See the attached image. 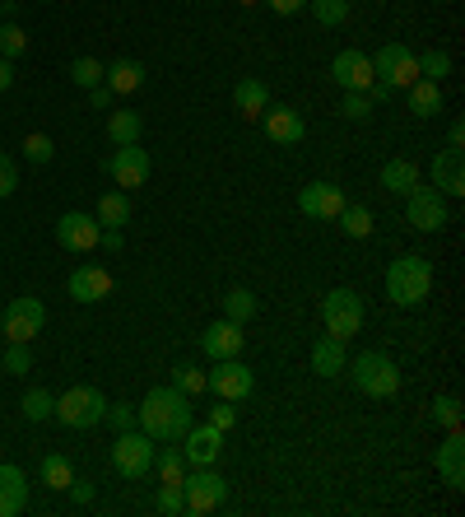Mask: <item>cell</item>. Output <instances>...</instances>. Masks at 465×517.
<instances>
[{
    "mask_svg": "<svg viewBox=\"0 0 465 517\" xmlns=\"http://www.w3.org/2000/svg\"><path fill=\"white\" fill-rule=\"evenodd\" d=\"M191 424H196L191 396L177 392L173 382H168V387H154V392L135 406V429H145L154 443H182V434Z\"/></svg>",
    "mask_w": 465,
    "mask_h": 517,
    "instance_id": "obj_1",
    "label": "cell"
},
{
    "mask_svg": "<svg viewBox=\"0 0 465 517\" xmlns=\"http://www.w3.org/2000/svg\"><path fill=\"white\" fill-rule=\"evenodd\" d=\"M433 294V261L419 252H405L386 266V299L396 308H419Z\"/></svg>",
    "mask_w": 465,
    "mask_h": 517,
    "instance_id": "obj_2",
    "label": "cell"
},
{
    "mask_svg": "<svg viewBox=\"0 0 465 517\" xmlns=\"http://www.w3.org/2000/svg\"><path fill=\"white\" fill-rule=\"evenodd\" d=\"M349 368V382L359 387L363 396H377V401H386V396H396L400 392V368H396V359L391 354H382V350H363L354 364H345Z\"/></svg>",
    "mask_w": 465,
    "mask_h": 517,
    "instance_id": "obj_3",
    "label": "cell"
},
{
    "mask_svg": "<svg viewBox=\"0 0 465 517\" xmlns=\"http://www.w3.org/2000/svg\"><path fill=\"white\" fill-rule=\"evenodd\" d=\"M52 415L66 424V429H93V424H103L107 401L98 387H66V392L56 396Z\"/></svg>",
    "mask_w": 465,
    "mask_h": 517,
    "instance_id": "obj_4",
    "label": "cell"
},
{
    "mask_svg": "<svg viewBox=\"0 0 465 517\" xmlns=\"http://www.w3.org/2000/svg\"><path fill=\"white\" fill-rule=\"evenodd\" d=\"M154 438L145 434V429H126V434H117V443H112V466H117V476L126 480H145L149 471H154Z\"/></svg>",
    "mask_w": 465,
    "mask_h": 517,
    "instance_id": "obj_5",
    "label": "cell"
},
{
    "mask_svg": "<svg viewBox=\"0 0 465 517\" xmlns=\"http://www.w3.org/2000/svg\"><path fill=\"white\" fill-rule=\"evenodd\" d=\"M182 494H186V513H214V508H224L228 499V480L214 471V466H196V471H186L182 476Z\"/></svg>",
    "mask_w": 465,
    "mask_h": 517,
    "instance_id": "obj_6",
    "label": "cell"
},
{
    "mask_svg": "<svg viewBox=\"0 0 465 517\" xmlns=\"http://www.w3.org/2000/svg\"><path fill=\"white\" fill-rule=\"evenodd\" d=\"M321 322H326V331H331L335 341L359 336L363 331V299L354 289H331V294L321 299Z\"/></svg>",
    "mask_w": 465,
    "mask_h": 517,
    "instance_id": "obj_7",
    "label": "cell"
},
{
    "mask_svg": "<svg viewBox=\"0 0 465 517\" xmlns=\"http://www.w3.org/2000/svg\"><path fill=\"white\" fill-rule=\"evenodd\" d=\"M405 219H410L419 233H438L447 229V219H452V210H447V196H442L438 187H410L405 191Z\"/></svg>",
    "mask_w": 465,
    "mask_h": 517,
    "instance_id": "obj_8",
    "label": "cell"
},
{
    "mask_svg": "<svg viewBox=\"0 0 465 517\" xmlns=\"http://www.w3.org/2000/svg\"><path fill=\"white\" fill-rule=\"evenodd\" d=\"M372 75L382 84H391V89H410L419 80V52L405 47V42H386L382 52L372 56Z\"/></svg>",
    "mask_w": 465,
    "mask_h": 517,
    "instance_id": "obj_9",
    "label": "cell"
},
{
    "mask_svg": "<svg viewBox=\"0 0 465 517\" xmlns=\"http://www.w3.org/2000/svg\"><path fill=\"white\" fill-rule=\"evenodd\" d=\"M256 387V373L242 364L238 354L233 359H214V373H205V392L224 396V401H242V396H252Z\"/></svg>",
    "mask_w": 465,
    "mask_h": 517,
    "instance_id": "obj_10",
    "label": "cell"
},
{
    "mask_svg": "<svg viewBox=\"0 0 465 517\" xmlns=\"http://www.w3.org/2000/svg\"><path fill=\"white\" fill-rule=\"evenodd\" d=\"M42 327H47V308H42V299H33V294L14 299L10 308H5V317H0V331H5V341H19V345H28Z\"/></svg>",
    "mask_w": 465,
    "mask_h": 517,
    "instance_id": "obj_11",
    "label": "cell"
},
{
    "mask_svg": "<svg viewBox=\"0 0 465 517\" xmlns=\"http://www.w3.org/2000/svg\"><path fill=\"white\" fill-rule=\"evenodd\" d=\"M103 168H107V177H112L121 191L145 187L149 173H154V164H149V150H140V140H135V145H117V150H112V159H107Z\"/></svg>",
    "mask_w": 465,
    "mask_h": 517,
    "instance_id": "obj_12",
    "label": "cell"
},
{
    "mask_svg": "<svg viewBox=\"0 0 465 517\" xmlns=\"http://www.w3.org/2000/svg\"><path fill=\"white\" fill-rule=\"evenodd\" d=\"M219 452H224V429H214L210 420L205 424H191L182 434V457L186 466H214L219 462Z\"/></svg>",
    "mask_w": 465,
    "mask_h": 517,
    "instance_id": "obj_13",
    "label": "cell"
},
{
    "mask_svg": "<svg viewBox=\"0 0 465 517\" xmlns=\"http://www.w3.org/2000/svg\"><path fill=\"white\" fill-rule=\"evenodd\" d=\"M345 205H349V196H345V187H335V182H307V187L298 191V210H303L307 219H335Z\"/></svg>",
    "mask_w": 465,
    "mask_h": 517,
    "instance_id": "obj_14",
    "label": "cell"
},
{
    "mask_svg": "<svg viewBox=\"0 0 465 517\" xmlns=\"http://www.w3.org/2000/svg\"><path fill=\"white\" fill-rule=\"evenodd\" d=\"M98 233H103V224L93 215H84V210H70V215L56 219V243L66 247V252H93Z\"/></svg>",
    "mask_w": 465,
    "mask_h": 517,
    "instance_id": "obj_15",
    "label": "cell"
},
{
    "mask_svg": "<svg viewBox=\"0 0 465 517\" xmlns=\"http://www.w3.org/2000/svg\"><path fill=\"white\" fill-rule=\"evenodd\" d=\"M331 80L345 89V94H368V84L377 80L372 75V56L354 52V47H345V52L331 61Z\"/></svg>",
    "mask_w": 465,
    "mask_h": 517,
    "instance_id": "obj_16",
    "label": "cell"
},
{
    "mask_svg": "<svg viewBox=\"0 0 465 517\" xmlns=\"http://www.w3.org/2000/svg\"><path fill=\"white\" fill-rule=\"evenodd\" d=\"M261 122H266V136L275 140V145H298V140L307 136L303 112L289 108V103H270V108L261 112Z\"/></svg>",
    "mask_w": 465,
    "mask_h": 517,
    "instance_id": "obj_17",
    "label": "cell"
},
{
    "mask_svg": "<svg viewBox=\"0 0 465 517\" xmlns=\"http://www.w3.org/2000/svg\"><path fill=\"white\" fill-rule=\"evenodd\" d=\"M438 476L447 490H465V434L447 429V438L438 443Z\"/></svg>",
    "mask_w": 465,
    "mask_h": 517,
    "instance_id": "obj_18",
    "label": "cell"
},
{
    "mask_svg": "<svg viewBox=\"0 0 465 517\" xmlns=\"http://www.w3.org/2000/svg\"><path fill=\"white\" fill-rule=\"evenodd\" d=\"M242 345H247V336H242V322H228V317L210 322V327H205V336H200V350L210 354V359H233V354H242Z\"/></svg>",
    "mask_w": 465,
    "mask_h": 517,
    "instance_id": "obj_19",
    "label": "cell"
},
{
    "mask_svg": "<svg viewBox=\"0 0 465 517\" xmlns=\"http://www.w3.org/2000/svg\"><path fill=\"white\" fill-rule=\"evenodd\" d=\"M66 289H70V299L75 303H98V299L112 294V275H107L103 266H75L70 280H66Z\"/></svg>",
    "mask_w": 465,
    "mask_h": 517,
    "instance_id": "obj_20",
    "label": "cell"
},
{
    "mask_svg": "<svg viewBox=\"0 0 465 517\" xmlns=\"http://www.w3.org/2000/svg\"><path fill=\"white\" fill-rule=\"evenodd\" d=\"M428 173H433V187H438L442 196H461L465 191V154L461 150H438Z\"/></svg>",
    "mask_w": 465,
    "mask_h": 517,
    "instance_id": "obj_21",
    "label": "cell"
},
{
    "mask_svg": "<svg viewBox=\"0 0 465 517\" xmlns=\"http://www.w3.org/2000/svg\"><path fill=\"white\" fill-rule=\"evenodd\" d=\"M28 508V476L19 466H0V517H19Z\"/></svg>",
    "mask_w": 465,
    "mask_h": 517,
    "instance_id": "obj_22",
    "label": "cell"
},
{
    "mask_svg": "<svg viewBox=\"0 0 465 517\" xmlns=\"http://www.w3.org/2000/svg\"><path fill=\"white\" fill-rule=\"evenodd\" d=\"M349 364V354H345V341H335V336H321L317 345H312V373L317 378H340Z\"/></svg>",
    "mask_w": 465,
    "mask_h": 517,
    "instance_id": "obj_23",
    "label": "cell"
},
{
    "mask_svg": "<svg viewBox=\"0 0 465 517\" xmlns=\"http://www.w3.org/2000/svg\"><path fill=\"white\" fill-rule=\"evenodd\" d=\"M233 108H238V117H247V122H261V112L270 108V89L261 80H238V89H233Z\"/></svg>",
    "mask_w": 465,
    "mask_h": 517,
    "instance_id": "obj_24",
    "label": "cell"
},
{
    "mask_svg": "<svg viewBox=\"0 0 465 517\" xmlns=\"http://www.w3.org/2000/svg\"><path fill=\"white\" fill-rule=\"evenodd\" d=\"M103 84L112 94H135V89L145 84V66L131 61V56H121V61H112V66L103 70Z\"/></svg>",
    "mask_w": 465,
    "mask_h": 517,
    "instance_id": "obj_25",
    "label": "cell"
},
{
    "mask_svg": "<svg viewBox=\"0 0 465 517\" xmlns=\"http://www.w3.org/2000/svg\"><path fill=\"white\" fill-rule=\"evenodd\" d=\"M131 196L126 191H107V196H98V210H93V219L103 224V229H126L131 224Z\"/></svg>",
    "mask_w": 465,
    "mask_h": 517,
    "instance_id": "obj_26",
    "label": "cell"
},
{
    "mask_svg": "<svg viewBox=\"0 0 465 517\" xmlns=\"http://www.w3.org/2000/svg\"><path fill=\"white\" fill-rule=\"evenodd\" d=\"M140 131H145L140 112L112 108V117H107V140H112V145H135V140H140Z\"/></svg>",
    "mask_w": 465,
    "mask_h": 517,
    "instance_id": "obj_27",
    "label": "cell"
},
{
    "mask_svg": "<svg viewBox=\"0 0 465 517\" xmlns=\"http://www.w3.org/2000/svg\"><path fill=\"white\" fill-rule=\"evenodd\" d=\"M410 112H414V117H438V112H442V84L414 80L410 84Z\"/></svg>",
    "mask_w": 465,
    "mask_h": 517,
    "instance_id": "obj_28",
    "label": "cell"
},
{
    "mask_svg": "<svg viewBox=\"0 0 465 517\" xmlns=\"http://www.w3.org/2000/svg\"><path fill=\"white\" fill-rule=\"evenodd\" d=\"M382 187L405 196L410 187H419V164H414V159H391V164L382 168Z\"/></svg>",
    "mask_w": 465,
    "mask_h": 517,
    "instance_id": "obj_29",
    "label": "cell"
},
{
    "mask_svg": "<svg viewBox=\"0 0 465 517\" xmlns=\"http://www.w3.org/2000/svg\"><path fill=\"white\" fill-rule=\"evenodd\" d=\"M38 471H42V485H47V490H56V494H66L70 480H75V466H70L61 452H47Z\"/></svg>",
    "mask_w": 465,
    "mask_h": 517,
    "instance_id": "obj_30",
    "label": "cell"
},
{
    "mask_svg": "<svg viewBox=\"0 0 465 517\" xmlns=\"http://www.w3.org/2000/svg\"><path fill=\"white\" fill-rule=\"evenodd\" d=\"M224 317L247 327V322L256 317V294H252V289H228V294H224Z\"/></svg>",
    "mask_w": 465,
    "mask_h": 517,
    "instance_id": "obj_31",
    "label": "cell"
},
{
    "mask_svg": "<svg viewBox=\"0 0 465 517\" xmlns=\"http://www.w3.org/2000/svg\"><path fill=\"white\" fill-rule=\"evenodd\" d=\"M447 75H452V56L442 52V47H428V52H419V80L442 84Z\"/></svg>",
    "mask_w": 465,
    "mask_h": 517,
    "instance_id": "obj_32",
    "label": "cell"
},
{
    "mask_svg": "<svg viewBox=\"0 0 465 517\" xmlns=\"http://www.w3.org/2000/svg\"><path fill=\"white\" fill-rule=\"evenodd\" d=\"M335 224H340L349 238H368L372 233V210L368 205H345V210L335 215Z\"/></svg>",
    "mask_w": 465,
    "mask_h": 517,
    "instance_id": "obj_33",
    "label": "cell"
},
{
    "mask_svg": "<svg viewBox=\"0 0 465 517\" xmlns=\"http://www.w3.org/2000/svg\"><path fill=\"white\" fill-rule=\"evenodd\" d=\"M307 10L321 28H340L349 19V0H307Z\"/></svg>",
    "mask_w": 465,
    "mask_h": 517,
    "instance_id": "obj_34",
    "label": "cell"
},
{
    "mask_svg": "<svg viewBox=\"0 0 465 517\" xmlns=\"http://www.w3.org/2000/svg\"><path fill=\"white\" fill-rule=\"evenodd\" d=\"M154 471H159V480H177V485H182V476H186L182 448H159L154 452Z\"/></svg>",
    "mask_w": 465,
    "mask_h": 517,
    "instance_id": "obj_35",
    "label": "cell"
},
{
    "mask_svg": "<svg viewBox=\"0 0 465 517\" xmlns=\"http://www.w3.org/2000/svg\"><path fill=\"white\" fill-rule=\"evenodd\" d=\"M103 61H93V56H80V61H70V80L80 84V89H98V84H103Z\"/></svg>",
    "mask_w": 465,
    "mask_h": 517,
    "instance_id": "obj_36",
    "label": "cell"
},
{
    "mask_svg": "<svg viewBox=\"0 0 465 517\" xmlns=\"http://www.w3.org/2000/svg\"><path fill=\"white\" fill-rule=\"evenodd\" d=\"M52 406H56V396L47 392V387H28V392H24V415H28V424L47 420V415H52Z\"/></svg>",
    "mask_w": 465,
    "mask_h": 517,
    "instance_id": "obj_37",
    "label": "cell"
},
{
    "mask_svg": "<svg viewBox=\"0 0 465 517\" xmlns=\"http://www.w3.org/2000/svg\"><path fill=\"white\" fill-rule=\"evenodd\" d=\"M173 387H177V392H186V396H200V392H205V368L177 364L173 368Z\"/></svg>",
    "mask_w": 465,
    "mask_h": 517,
    "instance_id": "obj_38",
    "label": "cell"
},
{
    "mask_svg": "<svg viewBox=\"0 0 465 517\" xmlns=\"http://www.w3.org/2000/svg\"><path fill=\"white\" fill-rule=\"evenodd\" d=\"M28 52V33L19 24H0V56L5 61H14V56Z\"/></svg>",
    "mask_w": 465,
    "mask_h": 517,
    "instance_id": "obj_39",
    "label": "cell"
},
{
    "mask_svg": "<svg viewBox=\"0 0 465 517\" xmlns=\"http://www.w3.org/2000/svg\"><path fill=\"white\" fill-rule=\"evenodd\" d=\"M0 368H5V373H14V378H24V373H33V350H28V345H19V341H10V350H5Z\"/></svg>",
    "mask_w": 465,
    "mask_h": 517,
    "instance_id": "obj_40",
    "label": "cell"
},
{
    "mask_svg": "<svg viewBox=\"0 0 465 517\" xmlns=\"http://www.w3.org/2000/svg\"><path fill=\"white\" fill-rule=\"evenodd\" d=\"M52 154H56L52 136H42V131L24 136V159H28V164H52Z\"/></svg>",
    "mask_w": 465,
    "mask_h": 517,
    "instance_id": "obj_41",
    "label": "cell"
},
{
    "mask_svg": "<svg viewBox=\"0 0 465 517\" xmlns=\"http://www.w3.org/2000/svg\"><path fill=\"white\" fill-rule=\"evenodd\" d=\"M433 424L461 429V401H456V396H438V401H433Z\"/></svg>",
    "mask_w": 465,
    "mask_h": 517,
    "instance_id": "obj_42",
    "label": "cell"
},
{
    "mask_svg": "<svg viewBox=\"0 0 465 517\" xmlns=\"http://www.w3.org/2000/svg\"><path fill=\"white\" fill-rule=\"evenodd\" d=\"M159 513H168V517L186 513V494H182L177 480H163V485H159Z\"/></svg>",
    "mask_w": 465,
    "mask_h": 517,
    "instance_id": "obj_43",
    "label": "cell"
},
{
    "mask_svg": "<svg viewBox=\"0 0 465 517\" xmlns=\"http://www.w3.org/2000/svg\"><path fill=\"white\" fill-rule=\"evenodd\" d=\"M340 112H345L349 122H368V117H372V98L368 94H345Z\"/></svg>",
    "mask_w": 465,
    "mask_h": 517,
    "instance_id": "obj_44",
    "label": "cell"
},
{
    "mask_svg": "<svg viewBox=\"0 0 465 517\" xmlns=\"http://www.w3.org/2000/svg\"><path fill=\"white\" fill-rule=\"evenodd\" d=\"M103 420L112 424L117 434H126V429H135V406H131V401H121V406H107Z\"/></svg>",
    "mask_w": 465,
    "mask_h": 517,
    "instance_id": "obj_45",
    "label": "cell"
},
{
    "mask_svg": "<svg viewBox=\"0 0 465 517\" xmlns=\"http://www.w3.org/2000/svg\"><path fill=\"white\" fill-rule=\"evenodd\" d=\"M210 424H214V429H224V434H228V429L238 424V401H224V396H219V406L210 410Z\"/></svg>",
    "mask_w": 465,
    "mask_h": 517,
    "instance_id": "obj_46",
    "label": "cell"
},
{
    "mask_svg": "<svg viewBox=\"0 0 465 517\" xmlns=\"http://www.w3.org/2000/svg\"><path fill=\"white\" fill-rule=\"evenodd\" d=\"M14 187H19V168H14L10 154H0V196H10Z\"/></svg>",
    "mask_w": 465,
    "mask_h": 517,
    "instance_id": "obj_47",
    "label": "cell"
},
{
    "mask_svg": "<svg viewBox=\"0 0 465 517\" xmlns=\"http://www.w3.org/2000/svg\"><path fill=\"white\" fill-rule=\"evenodd\" d=\"M89 103H93V112H112V103H117V94H112L107 84H98V89H89Z\"/></svg>",
    "mask_w": 465,
    "mask_h": 517,
    "instance_id": "obj_48",
    "label": "cell"
},
{
    "mask_svg": "<svg viewBox=\"0 0 465 517\" xmlns=\"http://www.w3.org/2000/svg\"><path fill=\"white\" fill-rule=\"evenodd\" d=\"M70 499H75V504H93V480H70Z\"/></svg>",
    "mask_w": 465,
    "mask_h": 517,
    "instance_id": "obj_49",
    "label": "cell"
},
{
    "mask_svg": "<svg viewBox=\"0 0 465 517\" xmlns=\"http://www.w3.org/2000/svg\"><path fill=\"white\" fill-rule=\"evenodd\" d=\"M98 243H103V252H121V247H126V233H121V229H103V233H98Z\"/></svg>",
    "mask_w": 465,
    "mask_h": 517,
    "instance_id": "obj_50",
    "label": "cell"
},
{
    "mask_svg": "<svg viewBox=\"0 0 465 517\" xmlns=\"http://www.w3.org/2000/svg\"><path fill=\"white\" fill-rule=\"evenodd\" d=\"M266 5L275 14H284V19H289V14H298V10H307V0H266Z\"/></svg>",
    "mask_w": 465,
    "mask_h": 517,
    "instance_id": "obj_51",
    "label": "cell"
},
{
    "mask_svg": "<svg viewBox=\"0 0 465 517\" xmlns=\"http://www.w3.org/2000/svg\"><path fill=\"white\" fill-rule=\"evenodd\" d=\"M447 150H465V122L461 117H456L452 131H447Z\"/></svg>",
    "mask_w": 465,
    "mask_h": 517,
    "instance_id": "obj_52",
    "label": "cell"
},
{
    "mask_svg": "<svg viewBox=\"0 0 465 517\" xmlns=\"http://www.w3.org/2000/svg\"><path fill=\"white\" fill-rule=\"evenodd\" d=\"M10 84H14V61H5V56H0V94H5Z\"/></svg>",
    "mask_w": 465,
    "mask_h": 517,
    "instance_id": "obj_53",
    "label": "cell"
},
{
    "mask_svg": "<svg viewBox=\"0 0 465 517\" xmlns=\"http://www.w3.org/2000/svg\"><path fill=\"white\" fill-rule=\"evenodd\" d=\"M238 5H247V10H252V5H261V0H238Z\"/></svg>",
    "mask_w": 465,
    "mask_h": 517,
    "instance_id": "obj_54",
    "label": "cell"
},
{
    "mask_svg": "<svg viewBox=\"0 0 465 517\" xmlns=\"http://www.w3.org/2000/svg\"><path fill=\"white\" fill-rule=\"evenodd\" d=\"M0 24H5V5H0Z\"/></svg>",
    "mask_w": 465,
    "mask_h": 517,
    "instance_id": "obj_55",
    "label": "cell"
},
{
    "mask_svg": "<svg viewBox=\"0 0 465 517\" xmlns=\"http://www.w3.org/2000/svg\"><path fill=\"white\" fill-rule=\"evenodd\" d=\"M0 5H14V0H0Z\"/></svg>",
    "mask_w": 465,
    "mask_h": 517,
    "instance_id": "obj_56",
    "label": "cell"
}]
</instances>
